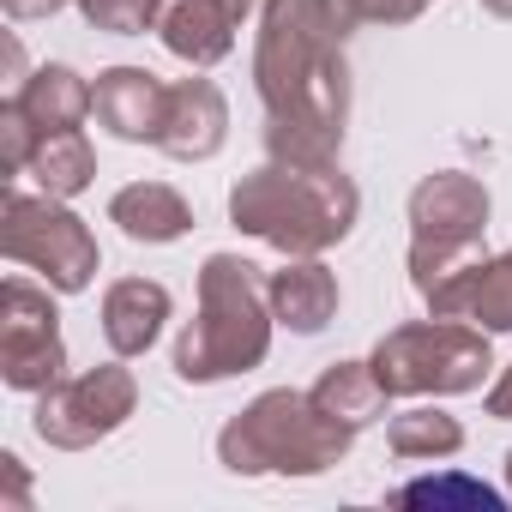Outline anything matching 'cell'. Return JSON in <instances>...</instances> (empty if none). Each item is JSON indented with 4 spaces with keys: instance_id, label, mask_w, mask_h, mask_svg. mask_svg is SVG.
<instances>
[{
    "instance_id": "24",
    "label": "cell",
    "mask_w": 512,
    "mask_h": 512,
    "mask_svg": "<svg viewBox=\"0 0 512 512\" xmlns=\"http://www.w3.org/2000/svg\"><path fill=\"white\" fill-rule=\"evenodd\" d=\"M488 410H494V416H512V368H506V380L488 392Z\"/></svg>"
},
{
    "instance_id": "17",
    "label": "cell",
    "mask_w": 512,
    "mask_h": 512,
    "mask_svg": "<svg viewBox=\"0 0 512 512\" xmlns=\"http://www.w3.org/2000/svg\"><path fill=\"white\" fill-rule=\"evenodd\" d=\"M31 175L43 181V193H49V199H73V193H79V187L97 175L85 133H79V127H55V133H37V151H31Z\"/></svg>"
},
{
    "instance_id": "16",
    "label": "cell",
    "mask_w": 512,
    "mask_h": 512,
    "mask_svg": "<svg viewBox=\"0 0 512 512\" xmlns=\"http://www.w3.org/2000/svg\"><path fill=\"white\" fill-rule=\"evenodd\" d=\"M13 103L37 121V133H55V127H79L85 109H91V91L73 67H43L37 79H25L13 91Z\"/></svg>"
},
{
    "instance_id": "8",
    "label": "cell",
    "mask_w": 512,
    "mask_h": 512,
    "mask_svg": "<svg viewBox=\"0 0 512 512\" xmlns=\"http://www.w3.org/2000/svg\"><path fill=\"white\" fill-rule=\"evenodd\" d=\"M127 410H133V374L127 368H91L85 380H73L37 404V434L55 446H91L97 434L121 428Z\"/></svg>"
},
{
    "instance_id": "9",
    "label": "cell",
    "mask_w": 512,
    "mask_h": 512,
    "mask_svg": "<svg viewBox=\"0 0 512 512\" xmlns=\"http://www.w3.org/2000/svg\"><path fill=\"white\" fill-rule=\"evenodd\" d=\"M0 350H7V386H49L61 374V326H55V302L43 290H31L25 278L7 284V332H0Z\"/></svg>"
},
{
    "instance_id": "20",
    "label": "cell",
    "mask_w": 512,
    "mask_h": 512,
    "mask_svg": "<svg viewBox=\"0 0 512 512\" xmlns=\"http://www.w3.org/2000/svg\"><path fill=\"white\" fill-rule=\"evenodd\" d=\"M458 440H464L458 422L440 416V410H410V416L392 422V446L404 458H416V452H458Z\"/></svg>"
},
{
    "instance_id": "25",
    "label": "cell",
    "mask_w": 512,
    "mask_h": 512,
    "mask_svg": "<svg viewBox=\"0 0 512 512\" xmlns=\"http://www.w3.org/2000/svg\"><path fill=\"white\" fill-rule=\"evenodd\" d=\"M488 13H500V19H512V0H482Z\"/></svg>"
},
{
    "instance_id": "15",
    "label": "cell",
    "mask_w": 512,
    "mask_h": 512,
    "mask_svg": "<svg viewBox=\"0 0 512 512\" xmlns=\"http://www.w3.org/2000/svg\"><path fill=\"white\" fill-rule=\"evenodd\" d=\"M109 217H115L133 241H175V235H187V223H193L187 199H181L175 187H163V181L121 187L115 205H109Z\"/></svg>"
},
{
    "instance_id": "26",
    "label": "cell",
    "mask_w": 512,
    "mask_h": 512,
    "mask_svg": "<svg viewBox=\"0 0 512 512\" xmlns=\"http://www.w3.org/2000/svg\"><path fill=\"white\" fill-rule=\"evenodd\" d=\"M229 7H235V13H241V19H247V13H253V0H229Z\"/></svg>"
},
{
    "instance_id": "22",
    "label": "cell",
    "mask_w": 512,
    "mask_h": 512,
    "mask_svg": "<svg viewBox=\"0 0 512 512\" xmlns=\"http://www.w3.org/2000/svg\"><path fill=\"white\" fill-rule=\"evenodd\" d=\"M422 7H428V0H356L362 19H386V25H404V19H416Z\"/></svg>"
},
{
    "instance_id": "7",
    "label": "cell",
    "mask_w": 512,
    "mask_h": 512,
    "mask_svg": "<svg viewBox=\"0 0 512 512\" xmlns=\"http://www.w3.org/2000/svg\"><path fill=\"white\" fill-rule=\"evenodd\" d=\"M7 260L37 266L55 290H85L91 272H97V241H91V229H85L67 205H55L49 193L31 199V193L13 187V193H7Z\"/></svg>"
},
{
    "instance_id": "3",
    "label": "cell",
    "mask_w": 512,
    "mask_h": 512,
    "mask_svg": "<svg viewBox=\"0 0 512 512\" xmlns=\"http://www.w3.org/2000/svg\"><path fill=\"white\" fill-rule=\"evenodd\" d=\"M410 223H416V241H410V278L416 290L434 302V314L458 320L464 314V296H470V278L488 266L482 260V229H488V193L470 181V175H428L416 193H410Z\"/></svg>"
},
{
    "instance_id": "14",
    "label": "cell",
    "mask_w": 512,
    "mask_h": 512,
    "mask_svg": "<svg viewBox=\"0 0 512 512\" xmlns=\"http://www.w3.org/2000/svg\"><path fill=\"white\" fill-rule=\"evenodd\" d=\"M272 308L290 332H320L338 314V278L320 260H296V266L272 272Z\"/></svg>"
},
{
    "instance_id": "1",
    "label": "cell",
    "mask_w": 512,
    "mask_h": 512,
    "mask_svg": "<svg viewBox=\"0 0 512 512\" xmlns=\"http://www.w3.org/2000/svg\"><path fill=\"white\" fill-rule=\"evenodd\" d=\"M356 0H266V31L253 55V79L266 97V139L284 163L326 169L344 139L350 73L344 37L356 25Z\"/></svg>"
},
{
    "instance_id": "23",
    "label": "cell",
    "mask_w": 512,
    "mask_h": 512,
    "mask_svg": "<svg viewBox=\"0 0 512 512\" xmlns=\"http://www.w3.org/2000/svg\"><path fill=\"white\" fill-rule=\"evenodd\" d=\"M67 0H7V13L13 19H43V13H61Z\"/></svg>"
},
{
    "instance_id": "21",
    "label": "cell",
    "mask_w": 512,
    "mask_h": 512,
    "mask_svg": "<svg viewBox=\"0 0 512 512\" xmlns=\"http://www.w3.org/2000/svg\"><path fill=\"white\" fill-rule=\"evenodd\" d=\"M398 500L404 506H500V494L494 488H482V482H464V476H446V482H410V488H398Z\"/></svg>"
},
{
    "instance_id": "18",
    "label": "cell",
    "mask_w": 512,
    "mask_h": 512,
    "mask_svg": "<svg viewBox=\"0 0 512 512\" xmlns=\"http://www.w3.org/2000/svg\"><path fill=\"white\" fill-rule=\"evenodd\" d=\"M314 404H320L332 422L362 428V422H374V416H380L386 386H380V374H374V368H362V362H338V368H326V380L314 386Z\"/></svg>"
},
{
    "instance_id": "19",
    "label": "cell",
    "mask_w": 512,
    "mask_h": 512,
    "mask_svg": "<svg viewBox=\"0 0 512 512\" xmlns=\"http://www.w3.org/2000/svg\"><path fill=\"white\" fill-rule=\"evenodd\" d=\"M464 314L494 326V332H512V253L488 260L476 278H470V296H464Z\"/></svg>"
},
{
    "instance_id": "4",
    "label": "cell",
    "mask_w": 512,
    "mask_h": 512,
    "mask_svg": "<svg viewBox=\"0 0 512 512\" xmlns=\"http://www.w3.org/2000/svg\"><path fill=\"white\" fill-rule=\"evenodd\" d=\"M266 296L260 278H253L247 260L235 253H211L205 272H199V320L187 326L175 368L181 380H223L241 374L266 356Z\"/></svg>"
},
{
    "instance_id": "13",
    "label": "cell",
    "mask_w": 512,
    "mask_h": 512,
    "mask_svg": "<svg viewBox=\"0 0 512 512\" xmlns=\"http://www.w3.org/2000/svg\"><path fill=\"white\" fill-rule=\"evenodd\" d=\"M169 320V290L163 284H145V278H121L109 296H103V332L121 356H139L151 350L157 326Z\"/></svg>"
},
{
    "instance_id": "12",
    "label": "cell",
    "mask_w": 512,
    "mask_h": 512,
    "mask_svg": "<svg viewBox=\"0 0 512 512\" xmlns=\"http://www.w3.org/2000/svg\"><path fill=\"white\" fill-rule=\"evenodd\" d=\"M235 25H241V13L229 7V0H169L163 19H157L169 55H181V61H193V67L223 61L229 43H235Z\"/></svg>"
},
{
    "instance_id": "5",
    "label": "cell",
    "mask_w": 512,
    "mask_h": 512,
    "mask_svg": "<svg viewBox=\"0 0 512 512\" xmlns=\"http://www.w3.org/2000/svg\"><path fill=\"white\" fill-rule=\"evenodd\" d=\"M350 446V428L332 422L314 398L296 392H266L247 416L229 422L223 434V464L229 470H320Z\"/></svg>"
},
{
    "instance_id": "6",
    "label": "cell",
    "mask_w": 512,
    "mask_h": 512,
    "mask_svg": "<svg viewBox=\"0 0 512 512\" xmlns=\"http://www.w3.org/2000/svg\"><path fill=\"white\" fill-rule=\"evenodd\" d=\"M374 374L386 392H470L488 374V338L452 326L446 314L428 326H398L374 350Z\"/></svg>"
},
{
    "instance_id": "10",
    "label": "cell",
    "mask_w": 512,
    "mask_h": 512,
    "mask_svg": "<svg viewBox=\"0 0 512 512\" xmlns=\"http://www.w3.org/2000/svg\"><path fill=\"white\" fill-rule=\"evenodd\" d=\"M91 109L115 139H151L157 145L163 121H169V85H157L145 67H115V73L97 79Z\"/></svg>"
},
{
    "instance_id": "11",
    "label": "cell",
    "mask_w": 512,
    "mask_h": 512,
    "mask_svg": "<svg viewBox=\"0 0 512 512\" xmlns=\"http://www.w3.org/2000/svg\"><path fill=\"white\" fill-rule=\"evenodd\" d=\"M223 127H229V109H223L217 85L211 79H181L169 91V121H163L157 145L169 157H181V163H199V157H211L223 145Z\"/></svg>"
},
{
    "instance_id": "2",
    "label": "cell",
    "mask_w": 512,
    "mask_h": 512,
    "mask_svg": "<svg viewBox=\"0 0 512 512\" xmlns=\"http://www.w3.org/2000/svg\"><path fill=\"white\" fill-rule=\"evenodd\" d=\"M356 187L326 163V169H308V163H266L235 181L229 193V217L235 229L260 235L284 253H320L332 241L350 235L356 223Z\"/></svg>"
}]
</instances>
